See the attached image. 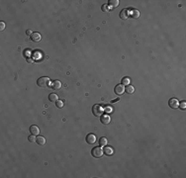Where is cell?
Listing matches in <instances>:
<instances>
[{"instance_id":"cell-18","label":"cell","mask_w":186,"mask_h":178,"mask_svg":"<svg viewBox=\"0 0 186 178\" xmlns=\"http://www.w3.org/2000/svg\"><path fill=\"white\" fill-rule=\"evenodd\" d=\"M99 144H100V147H105L106 144H107V140H106L105 137H101L100 140H99Z\"/></svg>"},{"instance_id":"cell-17","label":"cell","mask_w":186,"mask_h":178,"mask_svg":"<svg viewBox=\"0 0 186 178\" xmlns=\"http://www.w3.org/2000/svg\"><path fill=\"white\" fill-rule=\"evenodd\" d=\"M108 5H110L111 7H117V6L119 5V1L118 0H110L109 1V3H108Z\"/></svg>"},{"instance_id":"cell-20","label":"cell","mask_w":186,"mask_h":178,"mask_svg":"<svg viewBox=\"0 0 186 178\" xmlns=\"http://www.w3.org/2000/svg\"><path fill=\"white\" fill-rule=\"evenodd\" d=\"M28 140H29L30 142H35L37 138H36V137H35L34 135H32V136H30V137H28Z\"/></svg>"},{"instance_id":"cell-7","label":"cell","mask_w":186,"mask_h":178,"mask_svg":"<svg viewBox=\"0 0 186 178\" xmlns=\"http://www.w3.org/2000/svg\"><path fill=\"white\" fill-rule=\"evenodd\" d=\"M52 88L55 89V90L61 89V88H62V82L59 81V80H55V81H52Z\"/></svg>"},{"instance_id":"cell-9","label":"cell","mask_w":186,"mask_h":178,"mask_svg":"<svg viewBox=\"0 0 186 178\" xmlns=\"http://www.w3.org/2000/svg\"><path fill=\"white\" fill-rule=\"evenodd\" d=\"M111 121V119L109 117V115H102L101 116V123L104 125H108Z\"/></svg>"},{"instance_id":"cell-8","label":"cell","mask_w":186,"mask_h":178,"mask_svg":"<svg viewBox=\"0 0 186 178\" xmlns=\"http://www.w3.org/2000/svg\"><path fill=\"white\" fill-rule=\"evenodd\" d=\"M41 35L39 34V33H33V35L31 36V40L33 42H35V43H37V42H40L41 41Z\"/></svg>"},{"instance_id":"cell-15","label":"cell","mask_w":186,"mask_h":178,"mask_svg":"<svg viewBox=\"0 0 186 178\" xmlns=\"http://www.w3.org/2000/svg\"><path fill=\"white\" fill-rule=\"evenodd\" d=\"M125 91H126V93H128V94H133L135 92V88H134V86H132V85H128V86L125 88Z\"/></svg>"},{"instance_id":"cell-6","label":"cell","mask_w":186,"mask_h":178,"mask_svg":"<svg viewBox=\"0 0 186 178\" xmlns=\"http://www.w3.org/2000/svg\"><path fill=\"white\" fill-rule=\"evenodd\" d=\"M168 105H169L170 108H172V109H176V108H178V106H179V102L176 100V99L171 98V99H169V101H168Z\"/></svg>"},{"instance_id":"cell-11","label":"cell","mask_w":186,"mask_h":178,"mask_svg":"<svg viewBox=\"0 0 186 178\" xmlns=\"http://www.w3.org/2000/svg\"><path fill=\"white\" fill-rule=\"evenodd\" d=\"M30 132H31L32 135L37 136V135H39V133H40V130H39V128H38L37 126H31V127H30Z\"/></svg>"},{"instance_id":"cell-22","label":"cell","mask_w":186,"mask_h":178,"mask_svg":"<svg viewBox=\"0 0 186 178\" xmlns=\"http://www.w3.org/2000/svg\"><path fill=\"white\" fill-rule=\"evenodd\" d=\"M178 107H180V109H182V110H185V108H186V103H185V101H182L180 104H179Z\"/></svg>"},{"instance_id":"cell-3","label":"cell","mask_w":186,"mask_h":178,"mask_svg":"<svg viewBox=\"0 0 186 178\" xmlns=\"http://www.w3.org/2000/svg\"><path fill=\"white\" fill-rule=\"evenodd\" d=\"M103 153H104V151H103V149H102L100 147H94V148L91 150V154H92V156H93V157H96V158L101 157V156L103 155Z\"/></svg>"},{"instance_id":"cell-4","label":"cell","mask_w":186,"mask_h":178,"mask_svg":"<svg viewBox=\"0 0 186 178\" xmlns=\"http://www.w3.org/2000/svg\"><path fill=\"white\" fill-rule=\"evenodd\" d=\"M114 92L117 94V95H122L124 92H125V87H124V85H122V84H118L117 86L115 87V89H114Z\"/></svg>"},{"instance_id":"cell-27","label":"cell","mask_w":186,"mask_h":178,"mask_svg":"<svg viewBox=\"0 0 186 178\" xmlns=\"http://www.w3.org/2000/svg\"><path fill=\"white\" fill-rule=\"evenodd\" d=\"M27 61H28V62H32L33 61H32V59H31V58H27Z\"/></svg>"},{"instance_id":"cell-12","label":"cell","mask_w":186,"mask_h":178,"mask_svg":"<svg viewBox=\"0 0 186 178\" xmlns=\"http://www.w3.org/2000/svg\"><path fill=\"white\" fill-rule=\"evenodd\" d=\"M131 17H132L133 19H138V18L140 17V12H139V10H137V9H133L132 12H131Z\"/></svg>"},{"instance_id":"cell-23","label":"cell","mask_w":186,"mask_h":178,"mask_svg":"<svg viewBox=\"0 0 186 178\" xmlns=\"http://www.w3.org/2000/svg\"><path fill=\"white\" fill-rule=\"evenodd\" d=\"M108 4H104L103 6H102V10H103V12H107L109 9H108Z\"/></svg>"},{"instance_id":"cell-10","label":"cell","mask_w":186,"mask_h":178,"mask_svg":"<svg viewBox=\"0 0 186 178\" xmlns=\"http://www.w3.org/2000/svg\"><path fill=\"white\" fill-rule=\"evenodd\" d=\"M129 17V11L127 9H124L120 12V18L123 19V20H126V19H128Z\"/></svg>"},{"instance_id":"cell-5","label":"cell","mask_w":186,"mask_h":178,"mask_svg":"<svg viewBox=\"0 0 186 178\" xmlns=\"http://www.w3.org/2000/svg\"><path fill=\"white\" fill-rule=\"evenodd\" d=\"M95 142H96V137H95V135L88 134L87 137H86V142H87L88 144H93V143H95Z\"/></svg>"},{"instance_id":"cell-21","label":"cell","mask_w":186,"mask_h":178,"mask_svg":"<svg viewBox=\"0 0 186 178\" xmlns=\"http://www.w3.org/2000/svg\"><path fill=\"white\" fill-rule=\"evenodd\" d=\"M56 104H57V108H62V107H63V102H62V101H58V100H57V101L56 102Z\"/></svg>"},{"instance_id":"cell-26","label":"cell","mask_w":186,"mask_h":178,"mask_svg":"<svg viewBox=\"0 0 186 178\" xmlns=\"http://www.w3.org/2000/svg\"><path fill=\"white\" fill-rule=\"evenodd\" d=\"M119 100H120V98L118 97L117 99H114V100H112V101H111V103H116V102H118Z\"/></svg>"},{"instance_id":"cell-2","label":"cell","mask_w":186,"mask_h":178,"mask_svg":"<svg viewBox=\"0 0 186 178\" xmlns=\"http://www.w3.org/2000/svg\"><path fill=\"white\" fill-rule=\"evenodd\" d=\"M92 113L95 117H101L102 114H103V107L101 105H94V106L92 107Z\"/></svg>"},{"instance_id":"cell-13","label":"cell","mask_w":186,"mask_h":178,"mask_svg":"<svg viewBox=\"0 0 186 178\" xmlns=\"http://www.w3.org/2000/svg\"><path fill=\"white\" fill-rule=\"evenodd\" d=\"M104 153L106 154V155H112L113 153H114V151H113V148L112 147H106L105 148H104Z\"/></svg>"},{"instance_id":"cell-25","label":"cell","mask_w":186,"mask_h":178,"mask_svg":"<svg viewBox=\"0 0 186 178\" xmlns=\"http://www.w3.org/2000/svg\"><path fill=\"white\" fill-rule=\"evenodd\" d=\"M26 34H27L28 36H32V35H33V33H32V31H31V30H27V31H26Z\"/></svg>"},{"instance_id":"cell-1","label":"cell","mask_w":186,"mask_h":178,"mask_svg":"<svg viewBox=\"0 0 186 178\" xmlns=\"http://www.w3.org/2000/svg\"><path fill=\"white\" fill-rule=\"evenodd\" d=\"M37 84L38 86L42 87V88H46L50 86L51 84V79L49 77H46V76H43V77H40L37 81Z\"/></svg>"},{"instance_id":"cell-19","label":"cell","mask_w":186,"mask_h":178,"mask_svg":"<svg viewBox=\"0 0 186 178\" xmlns=\"http://www.w3.org/2000/svg\"><path fill=\"white\" fill-rule=\"evenodd\" d=\"M130 82H131V80H130V78L129 77H124L123 79H122V85H128L130 84Z\"/></svg>"},{"instance_id":"cell-16","label":"cell","mask_w":186,"mask_h":178,"mask_svg":"<svg viewBox=\"0 0 186 178\" xmlns=\"http://www.w3.org/2000/svg\"><path fill=\"white\" fill-rule=\"evenodd\" d=\"M49 100L51 101V102H57V100H58V97H57V94H54V93H52V94H50L49 95Z\"/></svg>"},{"instance_id":"cell-14","label":"cell","mask_w":186,"mask_h":178,"mask_svg":"<svg viewBox=\"0 0 186 178\" xmlns=\"http://www.w3.org/2000/svg\"><path fill=\"white\" fill-rule=\"evenodd\" d=\"M36 142L38 144H40V146H44V144L46 143V138L44 137H38L37 140H36Z\"/></svg>"},{"instance_id":"cell-24","label":"cell","mask_w":186,"mask_h":178,"mask_svg":"<svg viewBox=\"0 0 186 178\" xmlns=\"http://www.w3.org/2000/svg\"><path fill=\"white\" fill-rule=\"evenodd\" d=\"M4 28H5V24H4L3 22H0V30L3 31V30H4Z\"/></svg>"}]
</instances>
